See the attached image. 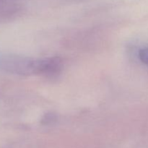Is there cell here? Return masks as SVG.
Returning <instances> with one entry per match:
<instances>
[{
	"instance_id": "obj_1",
	"label": "cell",
	"mask_w": 148,
	"mask_h": 148,
	"mask_svg": "<svg viewBox=\"0 0 148 148\" xmlns=\"http://www.w3.org/2000/svg\"><path fill=\"white\" fill-rule=\"evenodd\" d=\"M61 62L56 58L31 59L13 54H0V69L15 75H46L58 72Z\"/></svg>"
},
{
	"instance_id": "obj_2",
	"label": "cell",
	"mask_w": 148,
	"mask_h": 148,
	"mask_svg": "<svg viewBox=\"0 0 148 148\" xmlns=\"http://www.w3.org/2000/svg\"><path fill=\"white\" fill-rule=\"evenodd\" d=\"M139 56L142 62L148 65V48L141 49L139 53Z\"/></svg>"
}]
</instances>
